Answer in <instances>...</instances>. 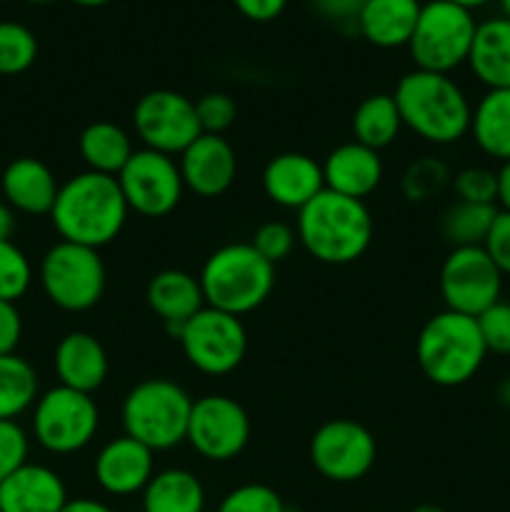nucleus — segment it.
I'll return each mask as SVG.
<instances>
[{"label":"nucleus","mask_w":510,"mask_h":512,"mask_svg":"<svg viewBox=\"0 0 510 512\" xmlns=\"http://www.w3.org/2000/svg\"><path fill=\"white\" fill-rule=\"evenodd\" d=\"M128 213L118 178L85 170L60 185L50 223L65 243L100 250L123 233Z\"/></svg>","instance_id":"1"},{"label":"nucleus","mask_w":510,"mask_h":512,"mask_svg":"<svg viewBox=\"0 0 510 512\" xmlns=\"http://www.w3.org/2000/svg\"><path fill=\"white\" fill-rule=\"evenodd\" d=\"M403 128L433 145H453L470 130V105L465 90L450 75L410 70L393 93Z\"/></svg>","instance_id":"2"},{"label":"nucleus","mask_w":510,"mask_h":512,"mask_svg":"<svg viewBox=\"0 0 510 512\" xmlns=\"http://www.w3.org/2000/svg\"><path fill=\"white\" fill-rule=\"evenodd\" d=\"M295 235L318 263L348 265L373 243V215L365 200L323 190L298 210Z\"/></svg>","instance_id":"3"},{"label":"nucleus","mask_w":510,"mask_h":512,"mask_svg":"<svg viewBox=\"0 0 510 512\" xmlns=\"http://www.w3.org/2000/svg\"><path fill=\"white\" fill-rule=\"evenodd\" d=\"M488 348L478 320L470 315L440 310L420 328L415 340V360L425 378L440 388H458L473 380L483 368Z\"/></svg>","instance_id":"4"},{"label":"nucleus","mask_w":510,"mask_h":512,"mask_svg":"<svg viewBox=\"0 0 510 512\" xmlns=\"http://www.w3.org/2000/svg\"><path fill=\"white\" fill-rule=\"evenodd\" d=\"M198 280L208 308L243 318L270 298L275 265L250 243H228L208 255Z\"/></svg>","instance_id":"5"},{"label":"nucleus","mask_w":510,"mask_h":512,"mask_svg":"<svg viewBox=\"0 0 510 512\" xmlns=\"http://www.w3.org/2000/svg\"><path fill=\"white\" fill-rule=\"evenodd\" d=\"M190 410L193 398L185 388L168 378H148L125 395L120 418L128 438L160 453L185 443Z\"/></svg>","instance_id":"6"},{"label":"nucleus","mask_w":510,"mask_h":512,"mask_svg":"<svg viewBox=\"0 0 510 512\" xmlns=\"http://www.w3.org/2000/svg\"><path fill=\"white\" fill-rule=\"evenodd\" d=\"M473 10H465L450 0H428L423 3L410 38V58L415 68L430 73L450 75L455 68L468 63L475 38Z\"/></svg>","instance_id":"7"},{"label":"nucleus","mask_w":510,"mask_h":512,"mask_svg":"<svg viewBox=\"0 0 510 512\" xmlns=\"http://www.w3.org/2000/svg\"><path fill=\"white\" fill-rule=\"evenodd\" d=\"M40 288L55 308L65 313H85L103 300L105 263L95 248L75 243H55L40 260Z\"/></svg>","instance_id":"8"},{"label":"nucleus","mask_w":510,"mask_h":512,"mask_svg":"<svg viewBox=\"0 0 510 512\" xmlns=\"http://www.w3.org/2000/svg\"><path fill=\"white\" fill-rule=\"evenodd\" d=\"M35 443L53 455H73L88 448L100 428V410L93 395L78 393L65 385L45 390L33 405Z\"/></svg>","instance_id":"9"},{"label":"nucleus","mask_w":510,"mask_h":512,"mask_svg":"<svg viewBox=\"0 0 510 512\" xmlns=\"http://www.w3.org/2000/svg\"><path fill=\"white\" fill-rule=\"evenodd\" d=\"M185 360L198 373L220 378L240 368L248 353V333L243 320L205 305L180 328L178 338Z\"/></svg>","instance_id":"10"},{"label":"nucleus","mask_w":510,"mask_h":512,"mask_svg":"<svg viewBox=\"0 0 510 512\" xmlns=\"http://www.w3.org/2000/svg\"><path fill=\"white\" fill-rule=\"evenodd\" d=\"M133 130L143 148L175 158L203 135L195 100L178 90H150L135 103Z\"/></svg>","instance_id":"11"},{"label":"nucleus","mask_w":510,"mask_h":512,"mask_svg":"<svg viewBox=\"0 0 510 512\" xmlns=\"http://www.w3.org/2000/svg\"><path fill=\"white\" fill-rule=\"evenodd\" d=\"M503 278L505 275L483 245L453 248L440 268V295L445 310L478 318L500 300Z\"/></svg>","instance_id":"12"},{"label":"nucleus","mask_w":510,"mask_h":512,"mask_svg":"<svg viewBox=\"0 0 510 512\" xmlns=\"http://www.w3.org/2000/svg\"><path fill=\"white\" fill-rule=\"evenodd\" d=\"M250 440V418L238 400L210 393L193 400L185 443L210 463L235 460Z\"/></svg>","instance_id":"13"},{"label":"nucleus","mask_w":510,"mask_h":512,"mask_svg":"<svg viewBox=\"0 0 510 512\" xmlns=\"http://www.w3.org/2000/svg\"><path fill=\"white\" fill-rule=\"evenodd\" d=\"M118 185L133 213L143 218H165L180 205L185 193L178 160L140 148L118 173Z\"/></svg>","instance_id":"14"},{"label":"nucleus","mask_w":510,"mask_h":512,"mask_svg":"<svg viewBox=\"0 0 510 512\" xmlns=\"http://www.w3.org/2000/svg\"><path fill=\"white\" fill-rule=\"evenodd\" d=\"M373 433L355 420L338 418L320 425L310 438V463L330 483H355L375 465Z\"/></svg>","instance_id":"15"},{"label":"nucleus","mask_w":510,"mask_h":512,"mask_svg":"<svg viewBox=\"0 0 510 512\" xmlns=\"http://www.w3.org/2000/svg\"><path fill=\"white\" fill-rule=\"evenodd\" d=\"M95 483L113 498L143 493L155 475V453L138 440L120 435L98 450L93 463Z\"/></svg>","instance_id":"16"},{"label":"nucleus","mask_w":510,"mask_h":512,"mask_svg":"<svg viewBox=\"0 0 510 512\" xmlns=\"http://www.w3.org/2000/svg\"><path fill=\"white\" fill-rule=\"evenodd\" d=\"M178 168L185 190L198 198H220L228 193L238 175L235 150L223 135H200L178 155Z\"/></svg>","instance_id":"17"},{"label":"nucleus","mask_w":510,"mask_h":512,"mask_svg":"<svg viewBox=\"0 0 510 512\" xmlns=\"http://www.w3.org/2000/svg\"><path fill=\"white\" fill-rule=\"evenodd\" d=\"M263 190L270 203L285 210H303L325 190L323 163L305 153H280L263 170Z\"/></svg>","instance_id":"18"},{"label":"nucleus","mask_w":510,"mask_h":512,"mask_svg":"<svg viewBox=\"0 0 510 512\" xmlns=\"http://www.w3.org/2000/svg\"><path fill=\"white\" fill-rule=\"evenodd\" d=\"M53 368L58 375V385L93 395L108 380L110 360L103 343L95 335L85 333V330H73L55 345Z\"/></svg>","instance_id":"19"},{"label":"nucleus","mask_w":510,"mask_h":512,"mask_svg":"<svg viewBox=\"0 0 510 512\" xmlns=\"http://www.w3.org/2000/svg\"><path fill=\"white\" fill-rule=\"evenodd\" d=\"M383 173L385 168L378 150L365 148L355 140L333 148L323 160L325 190H333L345 198L365 200L373 195L383 183Z\"/></svg>","instance_id":"20"},{"label":"nucleus","mask_w":510,"mask_h":512,"mask_svg":"<svg viewBox=\"0 0 510 512\" xmlns=\"http://www.w3.org/2000/svg\"><path fill=\"white\" fill-rule=\"evenodd\" d=\"M68 488L53 468L25 463L0 483V512H63Z\"/></svg>","instance_id":"21"},{"label":"nucleus","mask_w":510,"mask_h":512,"mask_svg":"<svg viewBox=\"0 0 510 512\" xmlns=\"http://www.w3.org/2000/svg\"><path fill=\"white\" fill-rule=\"evenodd\" d=\"M145 300H148L150 310L158 315L168 328L170 338H178L180 328L193 318L198 310L205 308L203 288L195 275L188 270L168 268L160 270L150 278L148 288H145Z\"/></svg>","instance_id":"22"},{"label":"nucleus","mask_w":510,"mask_h":512,"mask_svg":"<svg viewBox=\"0 0 510 512\" xmlns=\"http://www.w3.org/2000/svg\"><path fill=\"white\" fill-rule=\"evenodd\" d=\"M5 203L25 215H50L60 183L53 170L38 158H15L0 178Z\"/></svg>","instance_id":"23"},{"label":"nucleus","mask_w":510,"mask_h":512,"mask_svg":"<svg viewBox=\"0 0 510 512\" xmlns=\"http://www.w3.org/2000/svg\"><path fill=\"white\" fill-rule=\"evenodd\" d=\"M420 8V0H365L355 25L375 48H400L413 38Z\"/></svg>","instance_id":"24"},{"label":"nucleus","mask_w":510,"mask_h":512,"mask_svg":"<svg viewBox=\"0 0 510 512\" xmlns=\"http://www.w3.org/2000/svg\"><path fill=\"white\" fill-rule=\"evenodd\" d=\"M468 65L488 90H510V18H488L478 23Z\"/></svg>","instance_id":"25"},{"label":"nucleus","mask_w":510,"mask_h":512,"mask_svg":"<svg viewBox=\"0 0 510 512\" xmlns=\"http://www.w3.org/2000/svg\"><path fill=\"white\" fill-rule=\"evenodd\" d=\"M140 495L143 512H205L203 483L185 468L158 470Z\"/></svg>","instance_id":"26"},{"label":"nucleus","mask_w":510,"mask_h":512,"mask_svg":"<svg viewBox=\"0 0 510 512\" xmlns=\"http://www.w3.org/2000/svg\"><path fill=\"white\" fill-rule=\"evenodd\" d=\"M468 133L480 153L498 163L510 160V90H485L470 115Z\"/></svg>","instance_id":"27"},{"label":"nucleus","mask_w":510,"mask_h":512,"mask_svg":"<svg viewBox=\"0 0 510 512\" xmlns=\"http://www.w3.org/2000/svg\"><path fill=\"white\" fill-rule=\"evenodd\" d=\"M78 150L88 170L118 178L120 170L135 153L133 138L125 128L110 120H95L80 133Z\"/></svg>","instance_id":"28"},{"label":"nucleus","mask_w":510,"mask_h":512,"mask_svg":"<svg viewBox=\"0 0 510 512\" xmlns=\"http://www.w3.org/2000/svg\"><path fill=\"white\" fill-rule=\"evenodd\" d=\"M353 140L365 145V148L383 150L398 140L400 130H403V120H400L398 105H395L393 95L375 93L368 95L363 103L355 108L353 113Z\"/></svg>","instance_id":"29"},{"label":"nucleus","mask_w":510,"mask_h":512,"mask_svg":"<svg viewBox=\"0 0 510 512\" xmlns=\"http://www.w3.org/2000/svg\"><path fill=\"white\" fill-rule=\"evenodd\" d=\"M40 395L38 373L20 355H0V420H15Z\"/></svg>","instance_id":"30"},{"label":"nucleus","mask_w":510,"mask_h":512,"mask_svg":"<svg viewBox=\"0 0 510 512\" xmlns=\"http://www.w3.org/2000/svg\"><path fill=\"white\" fill-rule=\"evenodd\" d=\"M495 205L453 203L443 215V235L453 248H473L483 245L495 223Z\"/></svg>","instance_id":"31"},{"label":"nucleus","mask_w":510,"mask_h":512,"mask_svg":"<svg viewBox=\"0 0 510 512\" xmlns=\"http://www.w3.org/2000/svg\"><path fill=\"white\" fill-rule=\"evenodd\" d=\"M38 58L33 30L15 20H0V75H20Z\"/></svg>","instance_id":"32"},{"label":"nucleus","mask_w":510,"mask_h":512,"mask_svg":"<svg viewBox=\"0 0 510 512\" xmlns=\"http://www.w3.org/2000/svg\"><path fill=\"white\" fill-rule=\"evenodd\" d=\"M453 180L448 165L438 158H420L405 168L400 188L410 203H425V200L435 198L445 185Z\"/></svg>","instance_id":"33"},{"label":"nucleus","mask_w":510,"mask_h":512,"mask_svg":"<svg viewBox=\"0 0 510 512\" xmlns=\"http://www.w3.org/2000/svg\"><path fill=\"white\" fill-rule=\"evenodd\" d=\"M33 283V265L28 255L13 243L0 240V300L18 303Z\"/></svg>","instance_id":"34"},{"label":"nucleus","mask_w":510,"mask_h":512,"mask_svg":"<svg viewBox=\"0 0 510 512\" xmlns=\"http://www.w3.org/2000/svg\"><path fill=\"white\" fill-rule=\"evenodd\" d=\"M215 512H288V508L270 485L245 483L230 490Z\"/></svg>","instance_id":"35"},{"label":"nucleus","mask_w":510,"mask_h":512,"mask_svg":"<svg viewBox=\"0 0 510 512\" xmlns=\"http://www.w3.org/2000/svg\"><path fill=\"white\" fill-rule=\"evenodd\" d=\"M450 183H453V190L460 203L495 205V200H498V175H495V170L483 168V165L463 168L460 173L453 175Z\"/></svg>","instance_id":"36"},{"label":"nucleus","mask_w":510,"mask_h":512,"mask_svg":"<svg viewBox=\"0 0 510 512\" xmlns=\"http://www.w3.org/2000/svg\"><path fill=\"white\" fill-rule=\"evenodd\" d=\"M200 130L205 135H223L238 118V105L228 93H205L195 100Z\"/></svg>","instance_id":"37"},{"label":"nucleus","mask_w":510,"mask_h":512,"mask_svg":"<svg viewBox=\"0 0 510 512\" xmlns=\"http://www.w3.org/2000/svg\"><path fill=\"white\" fill-rule=\"evenodd\" d=\"M30 438L18 420H0V483L28 463Z\"/></svg>","instance_id":"38"},{"label":"nucleus","mask_w":510,"mask_h":512,"mask_svg":"<svg viewBox=\"0 0 510 512\" xmlns=\"http://www.w3.org/2000/svg\"><path fill=\"white\" fill-rule=\"evenodd\" d=\"M480 335H483V343L488 348V353L495 355H510V303L508 300H498L495 305H490L485 313H480L478 318Z\"/></svg>","instance_id":"39"},{"label":"nucleus","mask_w":510,"mask_h":512,"mask_svg":"<svg viewBox=\"0 0 510 512\" xmlns=\"http://www.w3.org/2000/svg\"><path fill=\"white\" fill-rule=\"evenodd\" d=\"M295 240H298V235H295V230L290 228V225L280 223V220H270V223L260 225V228L255 230L250 245H253L270 265H275L293 253Z\"/></svg>","instance_id":"40"},{"label":"nucleus","mask_w":510,"mask_h":512,"mask_svg":"<svg viewBox=\"0 0 510 512\" xmlns=\"http://www.w3.org/2000/svg\"><path fill=\"white\" fill-rule=\"evenodd\" d=\"M483 248L488 250V255L493 258V263L498 265L500 273L510 275V213L498 210Z\"/></svg>","instance_id":"41"},{"label":"nucleus","mask_w":510,"mask_h":512,"mask_svg":"<svg viewBox=\"0 0 510 512\" xmlns=\"http://www.w3.org/2000/svg\"><path fill=\"white\" fill-rule=\"evenodd\" d=\"M23 338V318L15 303L0 300V355H13Z\"/></svg>","instance_id":"42"},{"label":"nucleus","mask_w":510,"mask_h":512,"mask_svg":"<svg viewBox=\"0 0 510 512\" xmlns=\"http://www.w3.org/2000/svg\"><path fill=\"white\" fill-rule=\"evenodd\" d=\"M365 0H313L315 10L335 23H355Z\"/></svg>","instance_id":"43"},{"label":"nucleus","mask_w":510,"mask_h":512,"mask_svg":"<svg viewBox=\"0 0 510 512\" xmlns=\"http://www.w3.org/2000/svg\"><path fill=\"white\" fill-rule=\"evenodd\" d=\"M235 8L255 23H268L275 20L285 10L288 0H233Z\"/></svg>","instance_id":"44"},{"label":"nucleus","mask_w":510,"mask_h":512,"mask_svg":"<svg viewBox=\"0 0 510 512\" xmlns=\"http://www.w3.org/2000/svg\"><path fill=\"white\" fill-rule=\"evenodd\" d=\"M495 175H498V200H495V205L503 213H510V160L500 163Z\"/></svg>","instance_id":"45"},{"label":"nucleus","mask_w":510,"mask_h":512,"mask_svg":"<svg viewBox=\"0 0 510 512\" xmlns=\"http://www.w3.org/2000/svg\"><path fill=\"white\" fill-rule=\"evenodd\" d=\"M63 512H115V510L95 498H75V500H68V505H65Z\"/></svg>","instance_id":"46"},{"label":"nucleus","mask_w":510,"mask_h":512,"mask_svg":"<svg viewBox=\"0 0 510 512\" xmlns=\"http://www.w3.org/2000/svg\"><path fill=\"white\" fill-rule=\"evenodd\" d=\"M15 230V210L5 200H0V240H10Z\"/></svg>","instance_id":"47"},{"label":"nucleus","mask_w":510,"mask_h":512,"mask_svg":"<svg viewBox=\"0 0 510 512\" xmlns=\"http://www.w3.org/2000/svg\"><path fill=\"white\" fill-rule=\"evenodd\" d=\"M498 400H500V405L510 408V375L498 385Z\"/></svg>","instance_id":"48"},{"label":"nucleus","mask_w":510,"mask_h":512,"mask_svg":"<svg viewBox=\"0 0 510 512\" xmlns=\"http://www.w3.org/2000/svg\"><path fill=\"white\" fill-rule=\"evenodd\" d=\"M450 3L460 5V8H465V10H475V8H480V5L490 3V0H450Z\"/></svg>","instance_id":"49"},{"label":"nucleus","mask_w":510,"mask_h":512,"mask_svg":"<svg viewBox=\"0 0 510 512\" xmlns=\"http://www.w3.org/2000/svg\"><path fill=\"white\" fill-rule=\"evenodd\" d=\"M73 3H78V5H85V8H98V5H105V3H110V0H73Z\"/></svg>","instance_id":"50"},{"label":"nucleus","mask_w":510,"mask_h":512,"mask_svg":"<svg viewBox=\"0 0 510 512\" xmlns=\"http://www.w3.org/2000/svg\"><path fill=\"white\" fill-rule=\"evenodd\" d=\"M410 512H445V510L438 508V505H418V508H413Z\"/></svg>","instance_id":"51"},{"label":"nucleus","mask_w":510,"mask_h":512,"mask_svg":"<svg viewBox=\"0 0 510 512\" xmlns=\"http://www.w3.org/2000/svg\"><path fill=\"white\" fill-rule=\"evenodd\" d=\"M500 10H503V18H510V0H498Z\"/></svg>","instance_id":"52"},{"label":"nucleus","mask_w":510,"mask_h":512,"mask_svg":"<svg viewBox=\"0 0 510 512\" xmlns=\"http://www.w3.org/2000/svg\"><path fill=\"white\" fill-rule=\"evenodd\" d=\"M23 3H33V5H45V3H53V0H23Z\"/></svg>","instance_id":"53"}]
</instances>
